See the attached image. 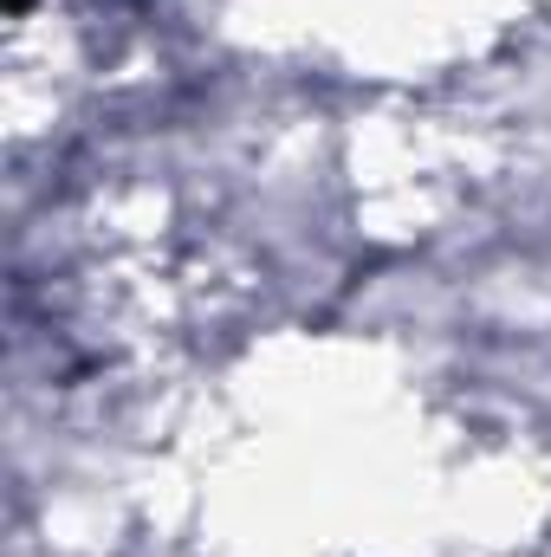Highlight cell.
Wrapping results in <instances>:
<instances>
[{
  "instance_id": "6da1fadb",
  "label": "cell",
  "mask_w": 551,
  "mask_h": 557,
  "mask_svg": "<svg viewBox=\"0 0 551 557\" xmlns=\"http://www.w3.org/2000/svg\"><path fill=\"white\" fill-rule=\"evenodd\" d=\"M13 7H26V0H13Z\"/></svg>"
}]
</instances>
